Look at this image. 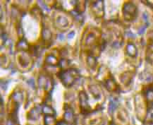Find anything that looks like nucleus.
I'll list each match as a JSON object with an SVG mask.
<instances>
[{
    "label": "nucleus",
    "mask_w": 153,
    "mask_h": 125,
    "mask_svg": "<svg viewBox=\"0 0 153 125\" xmlns=\"http://www.w3.org/2000/svg\"><path fill=\"white\" fill-rule=\"evenodd\" d=\"M7 125H19V122L9 119L7 122Z\"/></svg>",
    "instance_id": "obj_25"
},
{
    "label": "nucleus",
    "mask_w": 153,
    "mask_h": 125,
    "mask_svg": "<svg viewBox=\"0 0 153 125\" xmlns=\"http://www.w3.org/2000/svg\"><path fill=\"white\" fill-rule=\"evenodd\" d=\"M64 118L66 122L69 123V124H74L75 122V115H74V111L68 105L65 106V112H64Z\"/></svg>",
    "instance_id": "obj_6"
},
{
    "label": "nucleus",
    "mask_w": 153,
    "mask_h": 125,
    "mask_svg": "<svg viewBox=\"0 0 153 125\" xmlns=\"http://www.w3.org/2000/svg\"><path fill=\"white\" fill-rule=\"evenodd\" d=\"M16 48L18 50H20V51H25V50H28L29 47L28 42L25 40H21L17 44Z\"/></svg>",
    "instance_id": "obj_17"
},
{
    "label": "nucleus",
    "mask_w": 153,
    "mask_h": 125,
    "mask_svg": "<svg viewBox=\"0 0 153 125\" xmlns=\"http://www.w3.org/2000/svg\"><path fill=\"white\" fill-rule=\"evenodd\" d=\"M88 65H89L90 67L91 68H95L96 66V64H97V62H96V59L95 57L93 56H89L88 57Z\"/></svg>",
    "instance_id": "obj_23"
},
{
    "label": "nucleus",
    "mask_w": 153,
    "mask_h": 125,
    "mask_svg": "<svg viewBox=\"0 0 153 125\" xmlns=\"http://www.w3.org/2000/svg\"><path fill=\"white\" fill-rule=\"evenodd\" d=\"M74 35H75V33H74V31H72L71 33H70L68 35V38H69V39H70V38H73V37H74Z\"/></svg>",
    "instance_id": "obj_28"
},
{
    "label": "nucleus",
    "mask_w": 153,
    "mask_h": 125,
    "mask_svg": "<svg viewBox=\"0 0 153 125\" xmlns=\"http://www.w3.org/2000/svg\"><path fill=\"white\" fill-rule=\"evenodd\" d=\"M146 100L148 103L153 104V87L150 88L146 91Z\"/></svg>",
    "instance_id": "obj_21"
},
{
    "label": "nucleus",
    "mask_w": 153,
    "mask_h": 125,
    "mask_svg": "<svg viewBox=\"0 0 153 125\" xmlns=\"http://www.w3.org/2000/svg\"><path fill=\"white\" fill-rule=\"evenodd\" d=\"M45 125H57L54 115H45Z\"/></svg>",
    "instance_id": "obj_9"
},
{
    "label": "nucleus",
    "mask_w": 153,
    "mask_h": 125,
    "mask_svg": "<svg viewBox=\"0 0 153 125\" xmlns=\"http://www.w3.org/2000/svg\"><path fill=\"white\" fill-rule=\"evenodd\" d=\"M126 52L127 54L130 57H136L137 54H138L137 48L133 43H128L127 45Z\"/></svg>",
    "instance_id": "obj_7"
},
{
    "label": "nucleus",
    "mask_w": 153,
    "mask_h": 125,
    "mask_svg": "<svg viewBox=\"0 0 153 125\" xmlns=\"http://www.w3.org/2000/svg\"><path fill=\"white\" fill-rule=\"evenodd\" d=\"M79 100L80 108L82 110V112L84 114H88L91 112V108L88 105V97L85 91H80L79 93Z\"/></svg>",
    "instance_id": "obj_3"
},
{
    "label": "nucleus",
    "mask_w": 153,
    "mask_h": 125,
    "mask_svg": "<svg viewBox=\"0 0 153 125\" xmlns=\"http://www.w3.org/2000/svg\"><path fill=\"white\" fill-rule=\"evenodd\" d=\"M123 13L126 21H133L136 17L137 8L132 2H126L123 7Z\"/></svg>",
    "instance_id": "obj_2"
},
{
    "label": "nucleus",
    "mask_w": 153,
    "mask_h": 125,
    "mask_svg": "<svg viewBox=\"0 0 153 125\" xmlns=\"http://www.w3.org/2000/svg\"><path fill=\"white\" fill-rule=\"evenodd\" d=\"M95 42V34H93V33H89L88 35L87 38L85 39V45L86 46H91L93 45L94 42Z\"/></svg>",
    "instance_id": "obj_19"
},
{
    "label": "nucleus",
    "mask_w": 153,
    "mask_h": 125,
    "mask_svg": "<svg viewBox=\"0 0 153 125\" xmlns=\"http://www.w3.org/2000/svg\"><path fill=\"white\" fill-rule=\"evenodd\" d=\"M76 7V8L75 11L78 13H80V14H81L85 9V1H77Z\"/></svg>",
    "instance_id": "obj_15"
},
{
    "label": "nucleus",
    "mask_w": 153,
    "mask_h": 125,
    "mask_svg": "<svg viewBox=\"0 0 153 125\" xmlns=\"http://www.w3.org/2000/svg\"><path fill=\"white\" fill-rule=\"evenodd\" d=\"M58 60L55 56L53 54H49L45 58V63L50 66H56L58 64Z\"/></svg>",
    "instance_id": "obj_11"
},
{
    "label": "nucleus",
    "mask_w": 153,
    "mask_h": 125,
    "mask_svg": "<svg viewBox=\"0 0 153 125\" xmlns=\"http://www.w3.org/2000/svg\"><path fill=\"white\" fill-rule=\"evenodd\" d=\"M105 87L109 91H113L117 89V84L113 80L108 79L105 81Z\"/></svg>",
    "instance_id": "obj_18"
},
{
    "label": "nucleus",
    "mask_w": 153,
    "mask_h": 125,
    "mask_svg": "<svg viewBox=\"0 0 153 125\" xmlns=\"http://www.w3.org/2000/svg\"><path fill=\"white\" fill-rule=\"evenodd\" d=\"M42 112L45 115H55V110L50 105L45 104L42 107Z\"/></svg>",
    "instance_id": "obj_10"
},
{
    "label": "nucleus",
    "mask_w": 153,
    "mask_h": 125,
    "mask_svg": "<svg viewBox=\"0 0 153 125\" xmlns=\"http://www.w3.org/2000/svg\"><path fill=\"white\" fill-rule=\"evenodd\" d=\"M88 89H89L90 92L93 94V95L95 97V98H100V90L97 88V86H89Z\"/></svg>",
    "instance_id": "obj_13"
},
{
    "label": "nucleus",
    "mask_w": 153,
    "mask_h": 125,
    "mask_svg": "<svg viewBox=\"0 0 153 125\" xmlns=\"http://www.w3.org/2000/svg\"><path fill=\"white\" fill-rule=\"evenodd\" d=\"M146 26H144V27H143V28H141L140 29V30H139V31H138L139 34H143V33L145 32V30H146Z\"/></svg>",
    "instance_id": "obj_26"
},
{
    "label": "nucleus",
    "mask_w": 153,
    "mask_h": 125,
    "mask_svg": "<svg viewBox=\"0 0 153 125\" xmlns=\"http://www.w3.org/2000/svg\"><path fill=\"white\" fill-rule=\"evenodd\" d=\"M42 35V38L45 42H51V39H52V33H51L50 29L46 28H43Z\"/></svg>",
    "instance_id": "obj_12"
},
{
    "label": "nucleus",
    "mask_w": 153,
    "mask_h": 125,
    "mask_svg": "<svg viewBox=\"0 0 153 125\" xmlns=\"http://www.w3.org/2000/svg\"><path fill=\"white\" fill-rule=\"evenodd\" d=\"M29 62H30V59H29L28 56L27 54H25V53H22L21 54L20 57H19V62H20L21 66L25 67V66H28Z\"/></svg>",
    "instance_id": "obj_16"
},
{
    "label": "nucleus",
    "mask_w": 153,
    "mask_h": 125,
    "mask_svg": "<svg viewBox=\"0 0 153 125\" xmlns=\"http://www.w3.org/2000/svg\"><path fill=\"white\" fill-rule=\"evenodd\" d=\"M38 86L40 89H45L46 91H50L53 87V82L52 80L50 78L47 77L46 76L40 75L38 80Z\"/></svg>",
    "instance_id": "obj_4"
},
{
    "label": "nucleus",
    "mask_w": 153,
    "mask_h": 125,
    "mask_svg": "<svg viewBox=\"0 0 153 125\" xmlns=\"http://www.w3.org/2000/svg\"><path fill=\"white\" fill-rule=\"evenodd\" d=\"M59 78L64 86L71 87L74 84L76 80L79 77V72L76 69H62L58 74Z\"/></svg>",
    "instance_id": "obj_1"
},
{
    "label": "nucleus",
    "mask_w": 153,
    "mask_h": 125,
    "mask_svg": "<svg viewBox=\"0 0 153 125\" xmlns=\"http://www.w3.org/2000/svg\"><path fill=\"white\" fill-rule=\"evenodd\" d=\"M56 24L59 28H66L68 26V21L65 17L60 16L56 19Z\"/></svg>",
    "instance_id": "obj_8"
},
{
    "label": "nucleus",
    "mask_w": 153,
    "mask_h": 125,
    "mask_svg": "<svg viewBox=\"0 0 153 125\" xmlns=\"http://www.w3.org/2000/svg\"><path fill=\"white\" fill-rule=\"evenodd\" d=\"M150 125H153V121H152V122H151Z\"/></svg>",
    "instance_id": "obj_30"
},
{
    "label": "nucleus",
    "mask_w": 153,
    "mask_h": 125,
    "mask_svg": "<svg viewBox=\"0 0 153 125\" xmlns=\"http://www.w3.org/2000/svg\"><path fill=\"white\" fill-rule=\"evenodd\" d=\"M92 10L97 17L102 16L104 14L103 1H95L92 4Z\"/></svg>",
    "instance_id": "obj_5"
},
{
    "label": "nucleus",
    "mask_w": 153,
    "mask_h": 125,
    "mask_svg": "<svg viewBox=\"0 0 153 125\" xmlns=\"http://www.w3.org/2000/svg\"><path fill=\"white\" fill-rule=\"evenodd\" d=\"M117 106H118V102H117V100L115 99L111 100L110 103H109V112L112 113L115 110V109L117 108Z\"/></svg>",
    "instance_id": "obj_22"
},
{
    "label": "nucleus",
    "mask_w": 153,
    "mask_h": 125,
    "mask_svg": "<svg viewBox=\"0 0 153 125\" xmlns=\"http://www.w3.org/2000/svg\"><path fill=\"white\" fill-rule=\"evenodd\" d=\"M57 125H68L67 122H66L65 121H60L59 122H58Z\"/></svg>",
    "instance_id": "obj_27"
},
{
    "label": "nucleus",
    "mask_w": 153,
    "mask_h": 125,
    "mask_svg": "<svg viewBox=\"0 0 153 125\" xmlns=\"http://www.w3.org/2000/svg\"><path fill=\"white\" fill-rule=\"evenodd\" d=\"M58 38H59V40H64V36H63V35H59Z\"/></svg>",
    "instance_id": "obj_29"
},
{
    "label": "nucleus",
    "mask_w": 153,
    "mask_h": 125,
    "mask_svg": "<svg viewBox=\"0 0 153 125\" xmlns=\"http://www.w3.org/2000/svg\"><path fill=\"white\" fill-rule=\"evenodd\" d=\"M111 125H115V124H111Z\"/></svg>",
    "instance_id": "obj_31"
},
{
    "label": "nucleus",
    "mask_w": 153,
    "mask_h": 125,
    "mask_svg": "<svg viewBox=\"0 0 153 125\" xmlns=\"http://www.w3.org/2000/svg\"><path fill=\"white\" fill-rule=\"evenodd\" d=\"M69 65H70V62L66 59L62 58V59L60 60L59 66L62 69H66V68H67Z\"/></svg>",
    "instance_id": "obj_24"
},
{
    "label": "nucleus",
    "mask_w": 153,
    "mask_h": 125,
    "mask_svg": "<svg viewBox=\"0 0 153 125\" xmlns=\"http://www.w3.org/2000/svg\"><path fill=\"white\" fill-rule=\"evenodd\" d=\"M11 98L13 99V100L14 101V103L19 104L21 103L23 100V95L20 91H17V92H14L11 95Z\"/></svg>",
    "instance_id": "obj_20"
},
{
    "label": "nucleus",
    "mask_w": 153,
    "mask_h": 125,
    "mask_svg": "<svg viewBox=\"0 0 153 125\" xmlns=\"http://www.w3.org/2000/svg\"><path fill=\"white\" fill-rule=\"evenodd\" d=\"M39 110L36 108H33L29 112L28 115V118L29 120L35 121L39 118Z\"/></svg>",
    "instance_id": "obj_14"
}]
</instances>
